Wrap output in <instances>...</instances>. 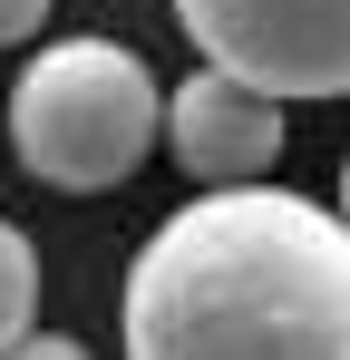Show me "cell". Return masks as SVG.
Listing matches in <instances>:
<instances>
[{
    "label": "cell",
    "instance_id": "1",
    "mask_svg": "<svg viewBox=\"0 0 350 360\" xmlns=\"http://www.w3.org/2000/svg\"><path fill=\"white\" fill-rule=\"evenodd\" d=\"M127 360H350V224L292 185L166 214L127 263Z\"/></svg>",
    "mask_w": 350,
    "mask_h": 360
},
{
    "label": "cell",
    "instance_id": "2",
    "mask_svg": "<svg viewBox=\"0 0 350 360\" xmlns=\"http://www.w3.org/2000/svg\"><path fill=\"white\" fill-rule=\"evenodd\" d=\"M166 146V88L127 39H49L10 78V156L49 195H108Z\"/></svg>",
    "mask_w": 350,
    "mask_h": 360
},
{
    "label": "cell",
    "instance_id": "3",
    "mask_svg": "<svg viewBox=\"0 0 350 360\" xmlns=\"http://www.w3.org/2000/svg\"><path fill=\"white\" fill-rule=\"evenodd\" d=\"M175 30L205 68L283 108L350 98V0H175Z\"/></svg>",
    "mask_w": 350,
    "mask_h": 360
},
{
    "label": "cell",
    "instance_id": "4",
    "mask_svg": "<svg viewBox=\"0 0 350 360\" xmlns=\"http://www.w3.org/2000/svg\"><path fill=\"white\" fill-rule=\"evenodd\" d=\"M292 108L243 88L224 68H195L185 88H166V156L185 166L195 195H233V185H273L283 166V136H292Z\"/></svg>",
    "mask_w": 350,
    "mask_h": 360
},
{
    "label": "cell",
    "instance_id": "5",
    "mask_svg": "<svg viewBox=\"0 0 350 360\" xmlns=\"http://www.w3.org/2000/svg\"><path fill=\"white\" fill-rule=\"evenodd\" d=\"M39 331V253H30V234L0 214V351H20Z\"/></svg>",
    "mask_w": 350,
    "mask_h": 360
},
{
    "label": "cell",
    "instance_id": "6",
    "mask_svg": "<svg viewBox=\"0 0 350 360\" xmlns=\"http://www.w3.org/2000/svg\"><path fill=\"white\" fill-rule=\"evenodd\" d=\"M49 30V0H0V49H30Z\"/></svg>",
    "mask_w": 350,
    "mask_h": 360
},
{
    "label": "cell",
    "instance_id": "7",
    "mask_svg": "<svg viewBox=\"0 0 350 360\" xmlns=\"http://www.w3.org/2000/svg\"><path fill=\"white\" fill-rule=\"evenodd\" d=\"M0 360H88V341H68V331H30L20 351H0Z\"/></svg>",
    "mask_w": 350,
    "mask_h": 360
},
{
    "label": "cell",
    "instance_id": "8",
    "mask_svg": "<svg viewBox=\"0 0 350 360\" xmlns=\"http://www.w3.org/2000/svg\"><path fill=\"white\" fill-rule=\"evenodd\" d=\"M331 205H341V224H350V156H341V195H331Z\"/></svg>",
    "mask_w": 350,
    "mask_h": 360
}]
</instances>
